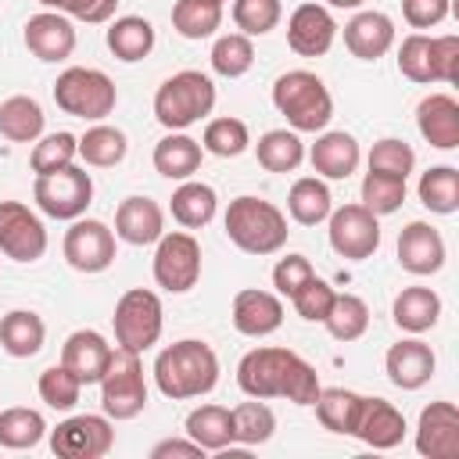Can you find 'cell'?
<instances>
[{
	"label": "cell",
	"mask_w": 459,
	"mask_h": 459,
	"mask_svg": "<svg viewBox=\"0 0 459 459\" xmlns=\"http://www.w3.org/2000/svg\"><path fill=\"white\" fill-rule=\"evenodd\" d=\"M237 384L247 398H287L294 405H312L319 394V373L290 348L262 344L237 362Z\"/></svg>",
	"instance_id": "6da1fadb"
},
{
	"label": "cell",
	"mask_w": 459,
	"mask_h": 459,
	"mask_svg": "<svg viewBox=\"0 0 459 459\" xmlns=\"http://www.w3.org/2000/svg\"><path fill=\"white\" fill-rule=\"evenodd\" d=\"M154 384L172 402L208 394L219 384V359H215L212 344H204L197 337H183V341L161 348L154 359Z\"/></svg>",
	"instance_id": "7a4b0ae2"
},
{
	"label": "cell",
	"mask_w": 459,
	"mask_h": 459,
	"mask_svg": "<svg viewBox=\"0 0 459 459\" xmlns=\"http://www.w3.org/2000/svg\"><path fill=\"white\" fill-rule=\"evenodd\" d=\"M273 104L294 133H319L333 118V97L316 72L290 68L273 82Z\"/></svg>",
	"instance_id": "3957f363"
},
{
	"label": "cell",
	"mask_w": 459,
	"mask_h": 459,
	"mask_svg": "<svg viewBox=\"0 0 459 459\" xmlns=\"http://www.w3.org/2000/svg\"><path fill=\"white\" fill-rule=\"evenodd\" d=\"M287 215L265 197H233L226 208V237L247 255H276L287 244Z\"/></svg>",
	"instance_id": "277c9868"
},
{
	"label": "cell",
	"mask_w": 459,
	"mask_h": 459,
	"mask_svg": "<svg viewBox=\"0 0 459 459\" xmlns=\"http://www.w3.org/2000/svg\"><path fill=\"white\" fill-rule=\"evenodd\" d=\"M212 108H215V82L194 68L169 75L154 93V118L169 133H183L186 126L212 115Z\"/></svg>",
	"instance_id": "5b68a950"
},
{
	"label": "cell",
	"mask_w": 459,
	"mask_h": 459,
	"mask_svg": "<svg viewBox=\"0 0 459 459\" xmlns=\"http://www.w3.org/2000/svg\"><path fill=\"white\" fill-rule=\"evenodd\" d=\"M398 72L412 82H455L459 79V36L412 32L398 47Z\"/></svg>",
	"instance_id": "8992f818"
},
{
	"label": "cell",
	"mask_w": 459,
	"mask_h": 459,
	"mask_svg": "<svg viewBox=\"0 0 459 459\" xmlns=\"http://www.w3.org/2000/svg\"><path fill=\"white\" fill-rule=\"evenodd\" d=\"M115 82L100 72V68H65L54 79V104L65 115L86 118V122H100L104 115L115 111Z\"/></svg>",
	"instance_id": "52a82bcc"
},
{
	"label": "cell",
	"mask_w": 459,
	"mask_h": 459,
	"mask_svg": "<svg viewBox=\"0 0 459 459\" xmlns=\"http://www.w3.org/2000/svg\"><path fill=\"white\" fill-rule=\"evenodd\" d=\"M100 405L104 416L111 420H133L147 409V384H143V366L136 351L115 348L111 362L100 377Z\"/></svg>",
	"instance_id": "ba28073f"
},
{
	"label": "cell",
	"mask_w": 459,
	"mask_h": 459,
	"mask_svg": "<svg viewBox=\"0 0 459 459\" xmlns=\"http://www.w3.org/2000/svg\"><path fill=\"white\" fill-rule=\"evenodd\" d=\"M161 298L154 290H143V287H133L118 298L115 305V316H111V326H115V344L126 348V351H147L151 344H158L161 337Z\"/></svg>",
	"instance_id": "9c48e42d"
},
{
	"label": "cell",
	"mask_w": 459,
	"mask_h": 459,
	"mask_svg": "<svg viewBox=\"0 0 459 459\" xmlns=\"http://www.w3.org/2000/svg\"><path fill=\"white\" fill-rule=\"evenodd\" d=\"M32 197L39 204L43 215L50 219H79L86 215L90 201H93V179L86 169H75V165H65L57 172H47V176H36L32 183Z\"/></svg>",
	"instance_id": "30bf717a"
},
{
	"label": "cell",
	"mask_w": 459,
	"mask_h": 459,
	"mask_svg": "<svg viewBox=\"0 0 459 459\" xmlns=\"http://www.w3.org/2000/svg\"><path fill=\"white\" fill-rule=\"evenodd\" d=\"M197 280H201V244L183 230L161 233L154 251V283L169 294H186L197 287Z\"/></svg>",
	"instance_id": "8fae6325"
},
{
	"label": "cell",
	"mask_w": 459,
	"mask_h": 459,
	"mask_svg": "<svg viewBox=\"0 0 459 459\" xmlns=\"http://www.w3.org/2000/svg\"><path fill=\"white\" fill-rule=\"evenodd\" d=\"M330 247L348 262H366L380 247V222L366 204H341L326 215Z\"/></svg>",
	"instance_id": "7c38bea8"
},
{
	"label": "cell",
	"mask_w": 459,
	"mask_h": 459,
	"mask_svg": "<svg viewBox=\"0 0 459 459\" xmlns=\"http://www.w3.org/2000/svg\"><path fill=\"white\" fill-rule=\"evenodd\" d=\"M115 445V430L108 416H68L50 430V452L61 459H100Z\"/></svg>",
	"instance_id": "4fadbf2b"
},
{
	"label": "cell",
	"mask_w": 459,
	"mask_h": 459,
	"mask_svg": "<svg viewBox=\"0 0 459 459\" xmlns=\"http://www.w3.org/2000/svg\"><path fill=\"white\" fill-rule=\"evenodd\" d=\"M65 262L75 273H104L115 262V230L100 219H72L65 233Z\"/></svg>",
	"instance_id": "5bb4252c"
},
{
	"label": "cell",
	"mask_w": 459,
	"mask_h": 459,
	"mask_svg": "<svg viewBox=\"0 0 459 459\" xmlns=\"http://www.w3.org/2000/svg\"><path fill=\"white\" fill-rule=\"evenodd\" d=\"M0 251L14 262H36L47 251L39 215L22 201H0Z\"/></svg>",
	"instance_id": "9a60e30c"
},
{
	"label": "cell",
	"mask_w": 459,
	"mask_h": 459,
	"mask_svg": "<svg viewBox=\"0 0 459 459\" xmlns=\"http://www.w3.org/2000/svg\"><path fill=\"white\" fill-rule=\"evenodd\" d=\"M337 39V22L323 4H301L287 18V47L298 57H323Z\"/></svg>",
	"instance_id": "2e32d148"
},
{
	"label": "cell",
	"mask_w": 459,
	"mask_h": 459,
	"mask_svg": "<svg viewBox=\"0 0 459 459\" xmlns=\"http://www.w3.org/2000/svg\"><path fill=\"white\" fill-rule=\"evenodd\" d=\"M416 452L427 459L459 455V409L452 402H430L416 423Z\"/></svg>",
	"instance_id": "e0dca14e"
},
{
	"label": "cell",
	"mask_w": 459,
	"mask_h": 459,
	"mask_svg": "<svg viewBox=\"0 0 459 459\" xmlns=\"http://www.w3.org/2000/svg\"><path fill=\"white\" fill-rule=\"evenodd\" d=\"M398 265L412 276H434L445 265V237L430 222H409L398 233Z\"/></svg>",
	"instance_id": "ac0fdd59"
},
{
	"label": "cell",
	"mask_w": 459,
	"mask_h": 459,
	"mask_svg": "<svg viewBox=\"0 0 459 459\" xmlns=\"http://www.w3.org/2000/svg\"><path fill=\"white\" fill-rule=\"evenodd\" d=\"M384 369H387V380H391L394 387H402V391H420V387L434 377L437 359H434L430 344H423V341L412 333V337H405V341H398V344L387 348Z\"/></svg>",
	"instance_id": "d6986e66"
},
{
	"label": "cell",
	"mask_w": 459,
	"mask_h": 459,
	"mask_svg": "<svg viewBox=\"0 0 459 459\" xmlns=\"http://www.w3.org/2000/svg\"><path fill=\"white\" fill-rule=\"evenodd\" d=\"M25 47L39 61H65L75 50V29L61 11H39L25 22Z\"/></svg>",
	"instance_id": "ffe728a7"
},
{
	"label": "cell",
	"mask_w": 459,
	"mask_h": 459,
	"mask_svg": "<svg viewBox=\"0 0 459 459\" xmlns=\"http://www.w3.org/2000/svg\"><path fill=\"white\" fill-rule=\"evenodd\" d=\"M351 437H359L362 445L380 448V452L398 448L402 437H405V416L387 398H362V409H359Z\"/></svg>",
	"instance_id": "44dd1931"
},
{
	"label": "cell",
	"mask_w": 459,
	"mask_h": 459,
	"mask_svg": "<svg viewBox=\"0 0 459 459\" xmlns=\"http://www.w3.org/2000/svg\"><path fill=\"white\" fill-rule=\"evenodd\" d=\"M283 323V301L269 290H258V287H247V290H237L233 298V326L237 333L244 337H269L276 333Z\"/></svg>",
	"instance_id": "7402d4cb"
},
{
	"label": "cell",
	"mask_w": 459,
	"mask_h": 459,
	"mask_svg": "<svg viewBox=\"0 0 459 459\" xmlns=\"http://www.w3.org/2000/svg\"><path fill=\"white\" fill-rule=\"evenodd\" d=\"M165 233V215H161V204L151 201V197H126L115 212V237L133 244V247H143V244H158V237Z\"/></svg>",
	"instance_id": "603a6c76"
},
{
	"label": "cell",
	"mask_w": 459,
	"mask_h": 459,
	"mask_svg": "<svg viewBox=\"0 0 459 459\" xmlns=\"http://www.w3.org/2000/svg\"><path fill=\"white\" fill-rule=\"evenodd\" d=\"M111 344L97 330H75L61 344V366H68L82 384H100L108 362H111Z\"/></svg>",
	"instance_id": "cb8c5ba5"
},
{
	"label": "cell",
	"mask_w": 459,
	"mask_h": 459,
	"mask_svg": "<svg viewBox=\"0 0 459 459\" xmlns=\"http://www.w3.org/2000/svg\"><path fill=\"white\" fill-rule=\"evenodd\" d=\"M416 126H420V136L430 147H437V151L459 147V100L452 93L423 97L420 108H416Z\"/></svg>",
	"instance_id": "d4e9b609"
},
{
	"label": "cell",
	"mask_w": 459,
	"mask_h": 459,
	"mask_svg": "<svg viewBox=\"0 0 459 459\" xmlns=\"http://www.w3.org/2000/svg\"><path fill=\"white\" fill-rule=\"evenodd\" d=\"M344 47L359 61H377L394 47V22L384 11H359L344 25Z\"/></svg>",
	"instance_id": "484cf974"
},
{
	"label": "cell",
	"mask_w": 459,
	"mask_h": 459,
	"mask_svg": "<svg viewBox=\"0 0 459 459\" xmlns=\"http://www.w3.org/2000/svg\"><path fill=\"white\" fill-rule=\"evenodd\" d=\"M308 161L312 169L323 176V179H348L359 161H362V151H359V140L344 129H333V133H323L312 151H308Z\"/></svg>",
	"instance_id": "4316f807"
},
{
	"label": "cell",
	"mask_w": 459,
	"mask_h": 459,
	"mask_svg": "<svg viewBox=\"0 0 459 459\" xmlns=\"http://www.w3.org/2000/svg\"><path fill=\"white\" fill-rule=\"evenodd\" d=\"M391 319L405 333H427L441 319V298L430 287H405L391 305Z\"/></svg>",
	"instance_id": "83f0119b"
},
{
	"label": "cell",
	"mask_w": 459,
	"mask_h": 459,
	"mask_svg": "<svg viewBox=\"0 0 459 459\" xmlns=\"http://www.w3.org/2000/svg\"><path fill=\"white\" fill-rule=\"evenodd\" d=\"M47 341V326L32 308H14L0 319V348L11 359H32Z\"/></svg>",
	"instance_id": "f1b7e54d"
},
{
	"label": "cell",
	"mask_w": 459,
	"mask_h": 459,
	"mask_svg": "<svg viewBox=\"0 0 459 459\" xmlns=\"http://www.w3.org/2000/svg\"><path fill=\"white\" fill-rule=\"evenodd\" d=\"M43 126H47V115L43 108L25 97V93H14L0 104V136L11 140V143H36L43 136Z\"/></svg>",
	"instance_id": "f546056e"
},
{
	"label": "cell",
	"mask_w": 459,
	"mask_h": 459,
	"mask_svg": "<svg viewBox=\"0 0 459 459\" xmlns=\"http://www.w3.org/2000/svg\"><path fill=\"white\" fill-rule=\"evenodd\" d=\"M201 143L186 133H169L154 143V169L165 176V179H190L197 169H201Z\"/></svg>",
	"instance_id": "4dcf8cb0"
},
{
	"label": "cell",
	"mask_w": 459,
	"mask_h": 459,
	"mask_svg": "<svg viewBox=\"0 0 459 459\" xmlns=\"http://www.w3.org/2000/svg\"><path fill=\"white\" fill-rule=\"evenodd\" d=\"M287 212L298 226H319L326 222V215L333 212V197L330 186L319 176H301L294 179L290 194H287Z\"/></svg>",
	"instance_id": "1f68e13d"
},
{
	"label": "cell",
	"mask_w": 459,
	"mask_h": 459,
	"mask_svg": "<svg viewBox=\"0 0 459 459\" xmlns=\"http://www.w3.org/2000/svg\"><path fill=\"white\" fill-rule=\"evenodd\" d=\"M172 219L186 230H201L215 219V208H219V197L208 183H197V179H183L176 190H172Z\"/></svg>",
	"instance_id": "d6a6232c"
},
{
	"label": "cell",
	"mask_w": 459,
	"mask_h": 459,
	"mask_svg": "<svg viewBox=\"0 0 459 459\" xmlns=\"http://www.w3.org/2000/svg\"><path fill=\"white\" fill-rule=\"evenodd\" d=\"M108 50L133 65V61H143L151 50H154V25L140 14H126V18H115L111 29H108Z\"/></svg>",
	"instance_id": "836d02e7"
},
{
	"label": "cell",
	"mask_w": 459,
	"mask_h": 459,
	"mask_svg": "<svg viewBox=\"0 0 459 459\" xmlns=\"http://www.w3.org/2000/svg\"><path fill=\"white\" fill-rule=\"evenodd\" d=\"M186 437L204 452H222L233 445V412L226 405H197L186 416Z\"/></svg>",
	"instance_id": "e575fe53"
},
{
	"label": "cell",
	"mask_w": 459,
	"mask_h": 459,
	"mask_svg": "<svg viewBox=\"0 0 459 459\" xmlns=\"http://www.w3.org/2000/svg\"><path fill=\"white\" fill-rule=\"evenodd\" d=\"M362 398L366 394H355L348 387H319L316 394V416L326 430L333 434H351L355 430V420H359V409H362Z\"/></svg>",
	"instance_id": "d590c367"
},
{
	"label": "cell",
	"mask_w": 459,
	"mask_h": 459,
	"mask_svg": "<svg viewBox=\"0 0 459 459\" xmlns=\"http://www.w3.org/2000/svg\"><path fill=\"white\" fill-rule=\"evenodd\" d=\"M420 204L430 208L434 215H452L459 208V169L452 165H434L420 176L416 183Z\"/></svg>",
	"instance_id": "8d00e7d4"
},
{
	"label": "cell",
	"mask_w": 459,
	"mask_h": 459,
	"mask_svg": "<svg viewBox=\"0 0 459 459\" xmlns=\"http://www.w3.org/2000/svg\"><path fill=\"white\" fill-rule=\"evenodd\" d=\"M222 25L219 0H176L172 4V29L183 39H208Z\"/></svg>",
	"instance_id": "74e56055"
},
{
	"label": "cell",
	"mask_w": 459,
	"mask_h": 459,
	"mask_svg": "<svg viewBox=\"0 0 459 459\" xmlns=\"http://www.w3.org/2000/svg\"><path fill=\"white\" fill-rule=\"evenodd\" d=\"M258 165L265 172H294L305 158V143L294 129H269L258 143H255Z\"/></svg>",
	"instance_id": "f35d334b"
},
{
	"label": "cell",
	"mask_w": 459,
	"mask_h": 459,
	"mask_svg": "<svg viewBox=\"0 0 459 459\" xmlns=\"http://www.w3.org/2000/svg\"><path fill=\"white\" fill-rule=\"evenodd\" d=\"M47 434V420L36 412V409H25V405H11L0 412V448H36Z\"/></svg>",
	"instance_id": "ab89813d"
},
{
	"label": "cell",
	"mask_w": 459,
	"mask_h": 459,
	"mask_svg": "<svg viewBox=\"0 0 459 459\" xmlns=\"http://www.w3.org/2000/svg\"><path fill=\"white\" fill-rule=\"evenodd\" d=\"M129 143H126V133L115 129V126H93L79 136V158L93 169H111L126 158Z\"/></svg>",
	"instance_id": "60d3db41"
},
{
	"label": "cell",
	"mask_w": 459,
	"mask_h": 459,
	"mask_svg": "<svg viewBox=\"0 0 459 459\" xmlns=\"http://www.w3.org/2000/svg\"><path fill=\"white\" fill-rule=\"evenodd\" d=\"M323 326L337 341H359L369 330V305L359 294H333V305H330Z\"/></svg>",
	"instance_id": "b9f144b4"
},
{
	"label": "cell",
	"mask_w": 459,
	"mask_h": 459,
	"mask_svg": "<svg viewBox=\"0 0 459 459\" xmlns=\"http://www.w3.org/2000/svg\"><path fill=\"white\" fill-rule=\"evenodd\" d=\"M233 412V441H240V445H265L269 437H273V430H276V416H273V409L265 405V398H251V402H240L237 409H230Z\"/></svg>",
	"instance_id": "7bdbcfd3"
},
{
	"label": "cell",
	"mask_w": 459,
	"mask_h": 459,
	"mask_svg": "<svg viewBox=\"0 0 459 459\" xmlns=\"http://www.w3.org/2000/svg\"><path fill=\"white\" fill-rule=\"evenodd\" d=\"M255 65V47H251V36L244 32H226L212 43V68L215 75L222 79H240L247 68Z\"/></svg>",
	"instance_id": "ee69618b"
},
{
	"label": "cell",
	"mask_w": 459,
	"mask_h": 459,
	"mask_svg": "<svg viewBox=\"0 0 459 459\" xmlns=\"http://www.w3.org/2000/svg\"><path fill=\"white\" fill-rule=\"evenodd\" d=\"M247 143H251L247 126L240 118H230V115L226 118H212L204 126V136H201V147L208 154H215V158H237V154L247 151Z\"/></svg>",
	"instance_id": "f6af8a7d"
},
{
	"label": "cell",
	"mask_w": 459,
	"mask_h": 459,
	"mask_svg": "<svg viewBox=\"0 0 459 459\" xmlns=\"http://www.w3.org/2000/svg\"><path fill=\"white\" fill-rule=\"evenodd\" d=\"M366 161H369V172H380V176H391V179H409V172L416 169V151L405 140L384 136L369 147Z\"/></svg>",
	"instance_id": "bcb514c9"
},
{
	"label": "cell",
	"mask_w": 459,
	"mask_h": 459,
	"mask_svg": "<svg viewBox=\"0 0 459 459\" xmlns=\"http://www.w3.org/2000/svg\"><path fill=\"white\" fill-rule=\"evenodd\" d=\"M39 398L50 405V409H57V412H68V409H75V402H79V394H82V380L68 369V366H47L43 373H39Z\"/></svg>",
	"instance_id": "7dc6e473"
},
{
	"label": "cell",
	"mask_w": 459,
	"mask_h": 459,
	"mask_svg": "<svg viewBox=\"0 0 459 459\" xmlns=\"http://www.w3.org/2000/svg\"><path fill=\"white\" fill-rule=\"evenodd\" d=\"M75 154H79V136H72V133H50V136H39V143L29 154V165H32L36 176H47V172H57V169L72 165Z\"/></svg>",
	"instance_id": "c3c4849f"
},
{
	"label": "cell",
	"mask_w": 459,
	"mask_h": 459,
	"mask_svg": "<svg viewBox=\"0 0 459 459\" xmlns=\"http://www.w3.org/2000/svg\"><path fill=\"white\" fill-rule=\"evenodd\" d=\"M362 204L380 219V215H391L405 204V179H391V176H380V172H366L362 176Z\"/></svg>",
	"instance_id": "681fc988"
},
{
	"label": "cell",
	"mask_w": 459,
	"mask_h": 459,
	"mask_svg": "<svg viewBox=\"0 0 459 459\" xmlns=\"http://www.w3.org/2000/svg\"><path fill=\"white\" fill-rule=\"evenodd\" d=\"M283 4L280 0H233V22L244 36H265L280 25Z\"/></svg>",
	"instance_id": "f907efd6"
},
{
	"label": "cell",
	"mask_w": 459,
	"mask_h": 459,
	"mask_svg": "<svg viewBox=\"0 0 459 459\" xmlns=\"http://www.w3.org/2000/svg\"><path fill=\"white\" fill-rule=\"evenodd\" d=\"M333 294H337V290H333L326 280L308 276V280L290 294V305H294V312H298L301 319H308V323H323L326 312H330V305H333Z\"/></svg>",
	"instance_id": "816d5d0a"
},
{
	"label": "cell",
	"mask_w": 459,
	"mask_h": 459,
	"mask_svg": "<svg viewBox=\"0 0 459 459\" xmlns=\"http://www.w3.org/2000/svg\"><path fill=\"white\" fill-rule=\"evenodd\" d=\"M308 276H316V269H312V262H308L305 255H283V258L273 265V287H276L283 298H290Z\"/></svg>",
	"instance_id": "f5cc1de1"
},
{
	"label": "cell",
	"mask_w": 459,
	"mask_h": 459,
	"mask_svg": "<svg viewBox=\"0 0 459 459\" xmlns=\"http://www.w3.org/2000/svg\"><path fill=\"white\" fill-rule=\"evenodd\" d=\"M452 11V0H402V14L412 29H430L441 25Z\"/></svg>",
	"instance_id": "db71d44e"
},
{
	"label": "cell",
	"mask_w": 459,
	"mask_h": 459,
	"mask_svg": "<svg viewBox=\"0 0 459 459\" xmlns=\"http://www.w3.org/2000/svg\"><path fill=\"white\" fill-rule=\"evenodd\" d=\"M115 7H118V0H65L61 14H72V18H79V22L100 25V22H108V18L115 14Z\"/></svg>",
	"instance_id": "11a10c76"
},
{
	"label": "cell",
	"mask_w": 459,
	"mask_h": 459,
	"mask_svg": "<svg viewBox=\"0 0 459 459\" xmlns=\"http://www.w3.org/2000/svg\"><path fill=\"white\" fill-rule=\"evenodd\" d=\"M165 455H179V459H201L204 455V448L197 445V441H179V437H169V441H158L154 448H151V459H165Z\"/></svg>",
	"instance_id": "9f6ffc18"
},
{
	"label": "cell",
	"mask_w": 459,
	"mask_h": 459,
	"mask_svg": "<svg viewBox=\"0 0 459 459\" xmlns=\"http://www.w3.org/2000/svg\"><path fill=\"white\" fill-rule=\"evenodd\" d=\"M330 7H344V11H355V7H362L366 0H326Z\"/></svg>",
	"instance_id": "6f0895ef"
},
{
	"label": "cell",
	"mask_w": 459,
	"mask_h": 459,
	"mask_svg": "<svg viewBox=\"0 0 459 459\" xmlns=\"http://www.w3.org/2000/svg\"><path fill=\"white\" fill-rule=\"evenodd\" d=\"M39 4L50 7V11H61V7H65V0H39Z\"/></svg>",
	"instance_id": "680465c9"
},
{
	"label": "cell",
	"mask_w": 459,
	"mask_h": 459,
	"mask_svg": "<svg viewBox=\"0 0 459 459\" xmlns=\"http://www.w3.org/2000/svg\"><path fill=\"white\" fill-rule=\"evenodd\" d=\"M219 4H226V0H219Z\"/></svg>",
	"instance_id": "91938a15"
}]
</instances>
